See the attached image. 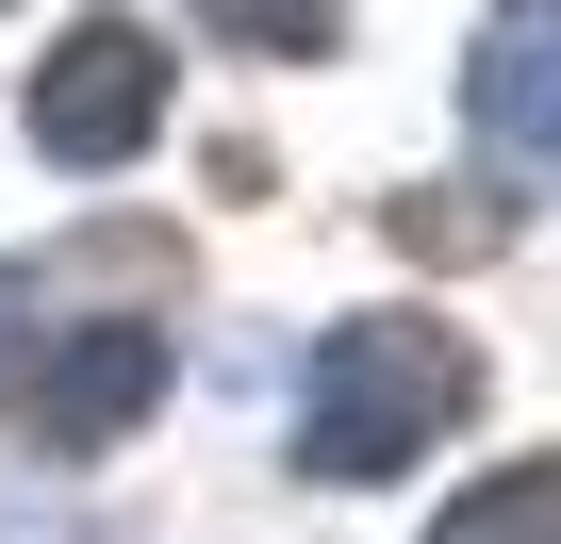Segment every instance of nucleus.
<instances>
[{"instance_id":"obj_1","label":"nucleus","mask_w":561,"mask_h":544,"mask_svg":"<svg viewBox=\"0 0 561 544\" xmlns=\"http://www.w3.org/2000/svg\"><path fill=\"white\" fill-rule=\"evenodd\" d=\"M462 413H479V347H462V331H430V314H347V331L314 347L298 462L364 495V478H413Z\"/></svg>"},{"instance_id":"obj_2","label":"nucleus","mask_w":561,"mask_h":544,"mask_svg":"<svg viewBox=\"0 0 561 544\" xmlns=\"http://www.w3.org/2000/svg\"><path fill=\"white\" fill-rule=\"evenodd\" d=\"M149 396H165V331L83 314V331H34L18 363H0V445H34V462H100V445L149 429Z\"/></svg>"},{"instance_id":"obj_3","label":"nucleus","mask_w":561,"mask_h":544,"mask_svg":"<svg viewBox=\"0 0 561 544\" xmlns=\"http://www.w3.org/2000/svg\"><path fill=\"white\" fill-rule=\"evenodd\" d=\"M149 132H165V34H149V18L50 34V67H34V149H50V165H133Z\"/></svg>"},{"instance_id":"obj_4","label":"nucleus","mask_w":561,"mask_h":544,"mask_svg":"<svg viewBox=\"0 0 561 544\" xmlns=\"http://www.w3.org/2000/svg\"><path fill=\"white\" fill-rule=\"evenodd\" d=\"M462 100H479V132L512 165H561V0H512L479 34V67H462Z\"/></svg>"},{"instance_id":"obj_5","label":"nucleus","mask_w":561,"mask_h":544,"mask_svg":"<svg viewBox=\"0 0 561 544\" xmlns=\"http://www.w3.org/2000/svg\"><path fill=\"white\" fill-rule=\"evenodd\" d=\"M430 544H561V445H545V462H495Z\"/></svg>"},{"instance_id":"obj_6","label":"nucleus","mask_w":561,"mask_h":544,"mask_svg":"<svg viewBox=\"0 0 561 544\" xmlns=\"http://www.w3.org/2000/svg\"><path fill=\"white\" fill-rule=\"evenodd\" d=\"M182 18H198L215 50H264V67H298V50H331V18H347V0H182Z\"/></svg>"},{"instance_id":"obj_7","label":"nucleus","mask_w":561,"mask_h":544,"mask_svg":"<svg viewBox=\"0 0 561 544\" xmlns=\"http://www.w3.org/2000/svg\"><path fill=\"white\" fill-rule=\"evenodd\" d=\"M495 231H512L495 198H479V215H462V198H397V247H430V264H446V247H495Z\"/></svg>"},{"instance_id":"obj_8","label":"nucleus","mask_w":561,"mask_h":544,"mask_svg":"<svg viewBox=\"0 0 561 544\" xmlns=\"http://www.w3.org/2000/svg\"><path fill=\"white\" fill-rule=\"evenodd\" d=\"M0 314H18V281H0Z\"/></svg>"}]
</instances>
